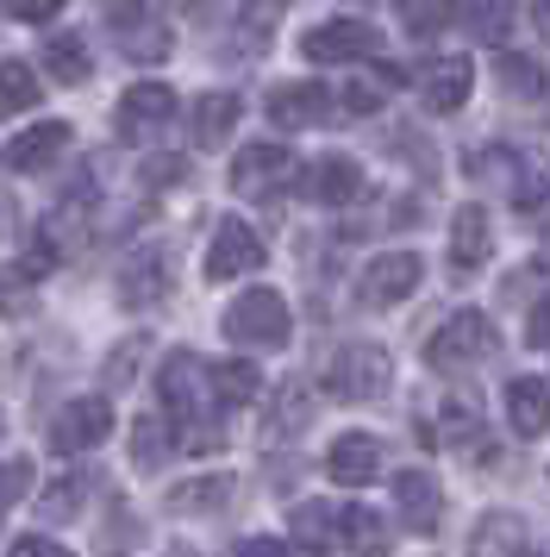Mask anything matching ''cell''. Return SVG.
<instances>
[{
  "label": "cell",
  "mask_w": 550,
  "mask_h": 557,
  "mask_svg": "<svg viewBox=\"0 0 550 557\" xmlns=\"http://www.w3.org/2000/svg\"><path fill=\"white\" fill-rule=\"evenodd\" d=\"M163 413L175 420V438H182V451H220V388H213V363H200V357L175 351L163 363Z\"/></svg>",
  "instance_id": "6da1fadb"
},
{
  "label": "cell",
  "mask_w": 550,
  "mask_h": 557,
  "mask_svg": "<svg viewBox=\"0 0 550 557\" xmlns=\"http://www.w3.org/2000/svg\"><path fill=\"white\" fill-rule=\"evenodd\" d=\"M495 351H500L495 320H488V313H475V307L450 313L445 326L425 338V363H432V370H445V376H457V370H475V363H488Z\"/></svg>",
  "instance_id": "7a4b0ae2"
},
{
  "label": "cell",
  "mask_w": 550,
  "mask_h": 557,
  "mask_svg": "<svg viewBox=\"0 0 550 557\" xmlns=\"http://www.w3.org/2000/svg\"><path fill=\"white\" fill-rule=\"evenodd\" d=\"M288 332H295V313H288V301H282L275 288H250V295H238V301L225 307V338H232V345L282 351Z\"/></svg>",
  "instance_id": "3957f363"
},
{
  "label": "cell",
  "mask_w": 550,
  "mask_h": 557,
  "mask_svg": "<svg viewBox=\"0 0 550 557\" xmlns=\"http://www.w3.org/2000/svg\"><path fill=\"white\" fill-rule=\"evenodd\" d=\"M388 382H395V363L382 345H338L325 357V388L338 401H375V395H388Z\"/></svg>",
  "instance_id": "277c9868"
},
{
  "label": "cell",
  "mask_w": 550,
  "mask_h": 557,
  "mask_svg": "<svg viewBox=\"0 0 550 557\" xmlns=\"http://www.w3.org/2000/svg\"><path fill=\"white\" fill-rule=\"evenodd\" d=\"M107 32H113V45H120L132 63H163L170 45H175L150 0H113V7H107Z\"/></svg>",
  "instance_id": "5b68a950"
},
{
  "label": "cell",
  "mask_w": 550,
  "mask_h": 557,
  "mask_svg": "<svg viewBox=\"0 0 550 557\" xmlns=\"http://www.w3.org/2000/svg\"><path fill=\"white\" fill-rule=\"evenodd\" d=\"M295 176L300 170H295V151L288 145H245L238 163H232V188L250 195V201H275Z\"/></svg>",
  "instance_id": "8992f818"
},
{
  "label": "cell",
  "mask_w": 550,
  "mask_h": 557,
  "mask_svg": "<svg viewBox=\"0 0 550 557\" xmlns=\"http://www.w3.org/2000/svg\"><path fill=\"white\" fill-rule=\"evenodd\" d=\"M270 263L263 238L245 226V220H220L213 226V245H207V276L213 282H238V276H257Z\"/></svg>",
  "instance_id": "52a82bcc"
},
{
  "label": "cell",
  "mask_w": 550,
  "mask_h": 557,
  "mask_svg": "<svg viewBox=\"0 0 550 557\" xmlns=\"http://www.w3.org/2000/svg\"><path fill=\"white\" fill-rule=\"evenodd\" d=\"M420 276H425V263L413 251H388L357 276V301L375 307V313H382V307H400L413 288H420Z\"/></svg>",
  "instance_id": "ba28073f"
},
{
  "label": "cell",
  "mask_w": 550,
  "mask_h": 557,
  "mask_svg": "<svg viewBox=\"0 0 550 557\" xmlns=\"http://www.w3.org/2000/svg\"><path fill=\"white\" fill-rule=\"evenodd\" d=\"M175 120V88H163V82H132L120 95V113H113V126H120V138H157V132Z\"/></svg>",
  "instance_id": "9c48e42d"
},
{
  "label": "cell",
  "mask_w": 550,
  "mask_h": 557,
  "mask_svg": "<svg viewBox=\"0 0 550 557\" xmlns=\"http://www.w3.org/2000/svg\"><path fill=\"white\" fill-rule=\"evenodd\" d=\"M332 113H345V107H338V95L320 88V82H282V88H270V120L288 126V132L325 126Z\"/></svg>",
  "instance_id": "30bf717a"
},
{
  "label": "cell",
  "mask_w": 550,
  "mask_h": 557,
  "mask_svg": "<svg viewBox=\"0 0 550 557\" xmlns=\"http://www.w3.org/2000/svg\"><path fill=\"white\" fill-rule=\"evenodd\" d=\"M107 432H113L107 395H82V401H70L57 420H50V445H57V451H95Z\"/></svg>",
  "instance_id": "8fae6325"
},
{
  "label": "cell",
  "mask_w": 550,
  "mask_h": 557,
  "mask_svg": "<svg viewBox=\"0 0 550 557\" xmlns=\"http://www.w3.org/2000/svg\"><path fill=\"white\" fill-rule=\"evenodd\" d=\"M300 51H307V63H363V57H375V32L363 20H325L300 38Z\"/></svg>",
  "instance_id": "7c38bea8"
},
{
  "label": "cell",
  "mask_w": 550,
  "mask_h": 557,
  "mask_svg": "<svg viewBox=\"0 0 550 557\" xmlns=\"http://www.w3.org/2000/svg\"><path fill=\"white\" fill-rule=\"evenodd\" d=\"M300 195L320 207H350L357 195H363V170H357V157H320L307 176H300Z\"/></svg>",
  "instance_id": "4fadbf2b"
},
{
  "label": "cell",
  "mask_w": 550,
  "mask_h": 557,
  "mask_svg": "<svg viewBox=\"0 0 550 557\" xmlns=\"http://www.w3.org/2000/svg\"><path fill=\"white\" fill-rule=\"evenodd\" d=\"M325 476L338 482V488H363V482L382 476V445H375L370 432H345L332 451H325Z\"/></svg>",
  "instance_id": "5bb4252c"
},
{
  "label": "cell",
  "mask_w": 550,
  "mask_h": 557,
  "mask_svg": "<svg viewBox=\"0 0 550 557\" xmlns=\"http://www.w3.org/2000/svg\"><path fill=\"white\" fill-rule=\"evenodd\" d=\"M500 188L513 195V207H520V213L550 207V151H513V157H507V176H500Z\"/></svg>",
  "instance_id": "9a60e30c"
},
{
  "label": "cell",
  "mask_w": 550,
  "mask_h": 557,
  "mask_svg": "<svg viewBox=\"0 0 550 557\" xmlns=\"http://www.w3.org/2000/svg\"><path fill=\"white\" fill-rule=\"evenodd\" d=\"M420 88H425L420 101L432 107V113H463V101H470V88H475V63L470 57H438V63L425 70Z\"/></svg>",
  "instance_id": "2e32d148"
},
{
  "label": "cell",
  "mask_w": 550,
  "mask_h": 557,
  "mask_svg": "<svg viewBox=\"0 0 550 557\" xmlns=\"http://www.w3.org/2000/svg\"><path fill=\"white\" fill-rule=\"evenodd\" d=\"M238 113H245V101L225 95V88H213V95H200L195 113H188V138H195L200 151H213V145H225V138L238 132Z\"/></svg>",
  "instance_id": "e0dca14e"
},
{
  "label": "cell",
  "mask_w": 550,
  "mask_h": 557,
  "mask_svg": "<svg viewBox=\"0 0 550 557\" xmlns=\"http://www.w3.org/2000/svg\"><path fill=\"white\" fill-rule=\"evenodd\" d=\"M507 420L520 438H545L550 432V382L545 376H520L507 388Z\"/></svg>",
  "instance_id": "ac0fdd59"
},
{
  "label": "cell",
  "mask_w": 550,
  "mask_h": 557,
  "mask_svg": "<svg viewBox=\"0 0 550 557\" xmlns=\"http://www.w3.org/2000/svg\"><path fill=\"white\" fill-rule=\"evenodd\" d=\"M63 151H70V126H63V120H45V126H32L25 138H13L7 163H13L20 176H38V170H50Z\"/></svg>",
  "instance_id": "d6986e66"
},
{
  "label": "cell",
  "mask_w": 550,
  "mask_h": 557,
  "mask_svg": "<svg viewBox=\"0 0 550 557\" xmlns=\"http://www.w3.org/2000/svg\"><path fill=\"white\" fill-rule=\"evenodd\" d=\"M495 251V226H488V207H457V220H450V257H457V270H475V263H488Z\"/></svg>",
  "instance_id": "ffe728a7"
},
{
  "label": "cell",
  "mask_w": 550,
  "mask_h": 557,
  "mask_svg": "<svg viewBox=\"0 0 550 557\" xmlns=\"http://www.w3.org/2000/svg\"><path fill=\"white\" fill-rule=\"evenodd\" d=\"M395 507L407 513V527H413V532H432L438 520H445L438 482L425 476V470H400V476H395Z\"/></svg>",
  "instance_id": "44dd1931"
},
{
  "label": "cell",
  "mask_w": 550,
  "mask_h": 557,
  "mask_svg": "<svg viewBox=\"0 0 550 557\" xmlns=\"http://www.w3.org/2000/svg\"><path fill=\"white\" fill-rule=\"evenodd\" d=\"M163 295H170V263H163V251L132 257L120 270V301L125 307H157Z\"/></svg>",
  "instance_id": "7402d4cb"
},
{
  "label": "cell",
  "mask_w": 550,
  "mask_h": 557,
  "mask_svg": "<svg viewBox=\"0 0 550 557\" xmlns=\"http://www.w3.org/2000/svg\"><path fill=\"white\" fill-rule=\"evenodd\" d=\"M500 88H507L513 101H538V95H550V57L545 51H507L500 57Z\"/></svg>",
  "instance_id": "603a6c76"
},
{
  "label": "cell",
  "mask_w": 550,
  "mask_h": 557,
  "mask_svg": "<svg viewBox=\"0 0 550 557\" xmlns=\"http://www.w3.org/2000/svg\"><path fill=\"white\" fill-rule=\"evenodd\" d=\"M463 32L475 45H507L513 32V0H463Z\"/></svg>",
  "instance_id": "cb8c5ba5"
},
{
  "label": "cell",
  "mask_w": 550,
  "mask_h": 557,
  "mask_svg": "<svg viewBox=\"0 0 550 557\" xmlns=\"http://www.w3.org/2000/svg\"><path fill=\"white\" fill-rule=\"evenodd\" d=\"M45 70L57 82H88L95 76V57H88V45H82L75 32H57V38L45 45Z\"/></svg>",
  "instance_id": "d4e9b609"
},
{
  "label": "cell",
  "mask_w": 550,
  "mask_h": 557,
  "mask_svg": "<svg viewBox=\"0 0 550 557\" xmlns=\"http://www.w3.org/2000/svg\"><path fill=\"white\" fill-rule=\"evenodd\" d=\"M475 557H525V527L513 513H495L475 527Z\"/></svg>",
  "instance_id": "484cf974"
},
{
  "label": "cell",
  "mask_w": 550,
  "mask_h": 557,
  "mask_svg": "<svg viewBox=\"0 0 550 557\" xmlns=\"http://www.w3.org/2000/svg\"><path fill=\"white\" fill-rule=\"evenodd\" d=\"M338 532H345V545L357 557H382V552H388V532H382V520H375L370 507H345Z\"/></svg>",
  "instance_id": "4316f807"
},
{
  "label": "cell",
  "mask_w": 550,
  "mask_h": 557,
  "mask_svg": "<svg viewBox=\"0 0 550 557\" xmlns=\"http://www.w3.org/2000/svg\"><path fill=\"white\" fill-rule=\"evenodd\" d=\"M232 502V482L225 476H207V482H182L170 495V507L175 513H220V507Z\"/></svg>",
  "instance_id": "83f0119b"
},
{
  "label": "cell",
  "mask_w": 550,
  "mask_h": 557,
  "mask_svg": "<svg viewBox=\"0 0 550 557\" xmlns=\"http://www.w3.org/2000/svg\"><path fill=\"white\" fill-rule=\"evenodd\" d=\"M400 20H407L413 38H438L457 20V0H400Z\"/></svg>",
  "instance_id": "f1b7e54d"
},
{
  "label": "cell",
  "mask_w": 550,
  "mask_h": 557,
  "mask_svg": "<svg viewBox=\"0 0 550 557\" xmlns=\"http://www.w3.org/2000/svg\"><path fill=\"white\" fill-rule=\"evenodd\" d=\"M282 401L270 407V438H282V432H300L307 420H313V395L300 388V382H288V388H275Z\"/></svg>",
  "instance_id": "f546056e"
},
{
  "label": "cell",
  "mask_w": 550,
  "mask_h": 557,
  "mask_svg": "<svg viewBox=\"0 0 550 557\" xmlns=\"http://www.w3.org/2000/svg\"><path fill=\"white\" fill-rule=\"evenodd\" d=\"M213 388H220V407H245V401H257L263 376L250 363H213Z\"/></svg>",
  "instance_id": "4dcf8cb0"
},
{
  "label": "cell",
  "mask_w": 550,
  "mask_h": 557,
  "mask_svg": "<svg viewBox=\"0 0 550 557\" xmlns=\"http://www.w3.org/2000/svg\"><path fill=\"white\" fill-rule=\"evenodd\" d=\"M132 463H138V470L170 463V420H138V426H132Z\"/></svg>",
  "instance_id": "1f68e13d"
},
{
  "label": "cell",
  "mask_w": 550,
  "mask_h": 557,
  "mask_svg": "<svg viewBox=\"0 0 550 557\" xmlns=\"http://www.w3.org/2000/svg\"><path fill=\"white\" fill-rule=\"evenodd\" d=\"M38 101V76L25 63H0V113H25Z\"/></svg>",
  "instance_id": "d6a6232c"
},
{
  "label": "cell",
  "mask_w": 550,
  "mask_h": 557,
  "mask_svg": "<svg viewBox=\"0 0 550 557\" xmlns=\"http://www.w3.org/2000/svg\"><path fill=\"white\" fill-rule=\"evenodd\" d=\"M338 520H345V513H338V507H320V502H307V507H295V513H288L295 539H307V545H320L325 532L338 539Z\"/></svg>",
  "instance_id": "836d02e7"
},
{
  "label": "cell",
  "mask_w": 550,
  "mask_h": 557,
  "mask_svg": "<svg viewBox=\"0 0 550 557\" xmlns=\"http://www.w3.org/2000/svg\"><path fill=\"white\" fill-rule=\"evenodd\" d=\"M382 88H388V82H345V88H338V107H345V113H375V107H382Z\"/></svg>",
  "instance_id": "e575fe53"
},
{
  "label": "cell",
  "mask_w": 550,
  "mask_h": 557,
  "mask_svg": "<svg viewBox=\"0 0 550 557\" xmlns=\"http://www.w3.org/2000/svg\"><path fill=\"white\" fill-rule=\"evenodd\" d=\"M13 20H25V26H38V20H57L63 13V0H0Z\"/></svg>",
  "instance_id": "d590c367"
},
{
  "label": "cell",
  "mask_w": 550,
  "mask_h": 557,
  "mask_svg": "<svg viewBox=\"0 0 550 557\" xmlns=\"http://www.w3.org/2000/svg\"><path fill=\"white\" fill-rule=\"evenodd\" d=\"M7 557H70L57 539H45V532H25V539H13L7 545Z\"/></svg>",
  "instance_id": "8d00e7d4"
},
{
  "label": "cell",
  "mask_w": 550,
  "mask_h": 557,
  "mask_svg": "<svg viewBox=\"0 0 550 557\" xmlns=\"http://www.w3.org/2000/svg\"><path fill=\"white\" fill-rule=\"evenodd\" d=\"M25 488H32V470L25 463H0V507H13Z\"/></svg>",
  "instance_id": "74e56055"
},
{
  "label": "cell",
  "mask_w": 550,
  "mask_h": 557,
  "mask_svg": "<svg viewBox=\"0 0 550 557\" xmlns=\"http://www.w3.org/2000/svg\"><path fill=\"white\" fill-rule=\"evenodd\" d=\"M525 332H532V345H545L550 351V295L538 307H532V320H525Z\"/></svg>",
  "instance_id": "f35d334b"
},
{
  "label": "cell",
  "mask_w": 550,
  "mask_h": 557,
  "mask_svg": "<svg viewBox=\"0 0 550 557\" xmlns=\"http://www.w3.org/2000/svg\"><path fill=\"white\" fill-rule=\"evenodd\" d=\"M232 557H295V552H288L282 539H245V545H238Z\"/></svg>",
  "instance_id": "ab89813d"
},
{
  "label": "cell",
  "mask_w": 550,
  "mask_h": 557,
  "mask_svg": "<svg viewBox=\"0 0 550 557\" xmlns=\"http://www.w3.org/2000/svg\"><path fill=\"white\" fill-rule=\"evenodd\" d=\"M532 20H538V26L550 32V0H532Z\"/></svg>",
  "instance_id": "60d3db41"
},
{
  "label": "cell",
  "mask_w": 550,
  "mask_h": 557,
  "mask_svg": "<svg viewBox=\"0 0 550 557\" xmlns=\"http://www.w3.org/2000/svg\"><path fill=\"white\" fill-rule=\"evenodd\" d=\"M525 557H550V552H525Z\"/></svg>",
  "instance_id": "b9f144b4"
},
{
  "label": "cell",
  "mask_w": 550,
  "mask_h": 557,
  "mask_svg": "<svg viewBox=\"0 0 550 557\" xmlns=\"http://www.w3.org/2000/svg\"><path fill=\"white\" fill-rule=\"evenodd\" d=\"M182 7H188V0H182Z\"/></svg>",
  "instance_id": "7bdbcfd3"
}]
</instances>
